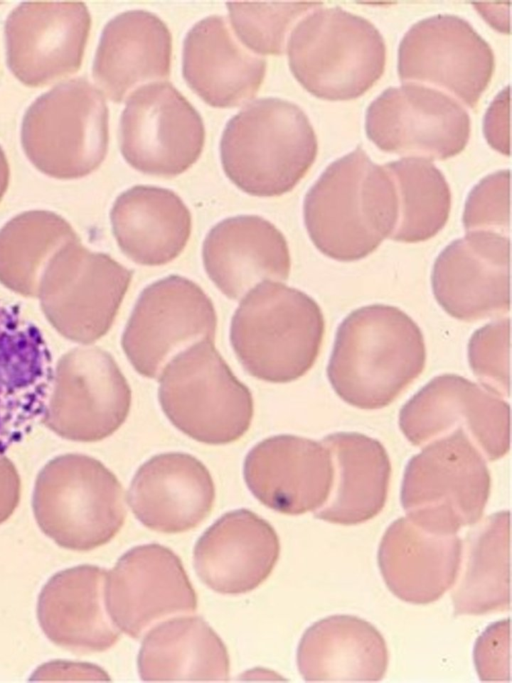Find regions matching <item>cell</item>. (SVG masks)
<instances>
[{
    "label": "cell",
    "mask_w": 512,
    "mask_h": 683,
    "mask_svg": "<svg viewBox=\"0 0 512 683\" xmlns=\"http://www.w3.org/2000/svg\"><path fill=\"white\" fill-rule=\"evenodd\" d=\"M423 334L397 307L373 304L351 312L338 327L328 379L346 403L366 410L392 403L423 372Z\"/></svg>",
    "instance_id": "6da1fadb"
},
{
    "label": "cell",
    "mask_w": 512,
    "mask_h": 683,
    "mask_svg": "<svg viewBox=\"0 0 512 683\" xmlns=\"http://www.w3.org/2000/svg\"><path fill=\"white\" fill-rule=\"evenodd\" d=\"M304 222L316 248L337 261L373 253L398 218L394 181L361 146L332 162L307 192Z\"/></svg>",
    "instance_id": "7a4b0ae2"
},
{
    "label": "cell",
    "mask_w": 512,
    "mask_h": 683,
    "mask_svg": "<svg viewBox=\"0 0 512 683\" xmlns=\"http://www.w3.org/2000/svg\"><path fill=\"white\" fill-rule=\"evenodd\" d=\"M324 333V316L314 299L267 280L251 289L235 311L230 341L251 376L287 383L312 368Z\"/></svg>",
    "instance_id": "3957f363"
},
{
    "label": "cell",
    "mask_w": 512,
    "mask_h": 683,
    "mask_svg": "<svg viewBox=\"0 0 512 683\" xmlns=\"http://www.w3.org/2000/svg\"><path fill=\"white\" fill-rule=\"evenodd\" d=\"M317 149L314 129L300 107L264 98L227 123L220 157L225 174L239 189L273 197L298 184L314 163Z\"/></svg>",
    "instance_id": "277c9868"
},
{
    "label": "cell",
    "mask_w": 512,
    "mask_h": 683,
    "mask_svg": "<svg viewBox=\"0 0 512 683\" xmlns=\"http://www.w3.org/2000/svg\"><path fill=\"white\" fill-rule=\"evenodd\" d=\"M287 52L297 81L330 101L360 97L382 76L385 42L367 19L340 7L319 8L292 30Z\"/></svg>",
    "instance_id": "5b68a950"
},
{
    "label": "cell",
    "mask_w": 512,
    "mask_h": 683,
    "mask_svg": "<svg viewBox=\"0 0 512 683\" xmlns=\"http://www.w3.org/2000/svg\"><path fill=\"white\" fill-rule=\"evenodd\" d=\"M32 507L43 533L75 551L108 543L127 513L117 477L99 460L77 453L55 457L41 469Z\"/></svg>",
    "instance_id": "8992f818"
},
{
    "label": "cell",
    "mask_w": 512,
    "mask_h": 683,
    "mask_svg": "<svg viewBox=\"0 0 512 683\" xmlns=\"http://www.w3.org/2000/svg\"><path fill=\"white\" fill-rule=\"evenodd\" d=\"M408 462L402 506L413 523L440 535L477 523L487 504L491 478L474 442L461 428L431 442Z\"/></svg>",
    "instance_id": "52a82bcc"
},
{
    "label": "cell",
    "mask_w": 512,
    "mask_h": 683,
    "mask_svg": "<svg viewBox=\"0 0 512 683\" xmlns=\"http://www.w3.org/2000/svg\"><path fill=\"white\" fill-rule=\"evenodd\" d=\"M158 398L169 421L190 438L222 445L241 438L253 417V398L213 341L177 354L159 377Z\"/></svg>",
    "instance_id": "ba28073f"
},
{
    "label": "cell",
    "mask_w": 512,
    "mask_h": 683,
    "mask_svg": "<svg viewBox=\"0 0 512 683\" xmlns=\"http://www.w3.org/2000/svg\"><path fill=\"white\" fill-rule=\"evenodd\" d=\"M21 143L30 162L58 179L84 177L104 160L108 108L102 92L85 79L63 82L27 109Z\"/></svg>",
    "instance_id": "9c48e42d"
},
{
    "label": "cell",
    "mask_w": 512,
    "mask_h": 683,
    "mask_svg": "<svg viewBox=\"0 0 512 683\" xmlns=\"http://www.w3.org/2000/svg\"><path fill=\"white\" fill-rule=\"evenodd\" d=\"M131 279V270L107 254L90 251L78 239L51 259L37 297L62 336L90 344L111 328Z\"/></svg>",
    "instance_id": "30bf717a"
},
{
    "label": "cell",
    "mask_w": 512,
    "mask_h": 683,
    "mask_svg": "<svg viewBox=\"0 0 512 683\" xmlns=\"http://www.w3.org/2000/svg\"><path fill=\"white\" fill-rule=\"evenodd\" d=\"M217 315L211 299L192 280L170 275L140 294L124 329L121 345L144 377L159 379L180 352L215 339Z\"/></svg>",
    "instance_id": "8fae6325"
},
{
    "label": "cell",
    "mask_w": 512,
    "mask_h": 683,
    "mask_svg": "<svg viewBox=\"0 0 512 683\" xmlns=\"http://www.w3.org/2000/svg\"><path fill=\"white\" fill-rule=\"evenodd\" d=\"M130 386L114 358L98 347H77L54 370L42 422L62 438L100 441L130 412Z\"/></svg>",
    "instance_id": "7c38bea8"
},
{
    "label": "cell",
    "mask_w": 512,
    "mask_h": 683,
    "mask_svg": "<svg viewBox=\"0 0 512 683\" xmlns=\"http://www.w3.org/2000/svg\"><path fill=\"white\" fill-rule=\"evenodd\" d=\"M204 140L200 115L170 83L143 85L128 98L120 120V148L136 170L179 175L197 161Z\"/></svg>",
    "instance_id": "4fadbf2b"
},
{
    "label": "cell",
    "mask_w": 512,
    "mask_h": 683,
    "mask_svg": "<svg viewBox=\"0 0 512 683\" xmlns=\"http://www.w3.org/2000/svg\"><path fill=\"white\" fill-rule=\"evenodd\" d=\"M365 131L384 152L445 160L465 148L471 122L452 97L410 83L387 88L372 101L365 114Z\"/></svg>",
    "instance_id": "5bb4252c"
},
{
    "label": "cell",
    "mask_w": 512,
    "mask_h": 683,
    "mask_svg": "<svg viewBox=\"0 0 512 683\" xmlns=\"http://www.w3.org/2000/svg\"><path fill=\"white\" fill-rule=\"evenodd\" d=\"M399 426L415 446L463 429L490 461L510 448V406L499 395L459 375L435 377L401 409Z\"/></svg>",
    "instance_id": "9a60e30c"
},
{
    "label": "cell",
    "mask_w": 512,
    "mask_h": 683,
    "mask_svg": "<svg viewBox=\"0 0 512 683\" xmlns=\"http://www.w3.org/2000/svg\"><path fill=\"white\" fill-rule=\"evenodd\" d=\"M490 45L463 18L438 14L416 22L398 49L402 81L433 84L474 108L492 78Z\"/></svg>",
    "instance_id": "2e32d148"
},
{
    "label": "cell",
    "mask_w": 512,
    "mask_h": 683,
    "mask_svg": "<svg viewBox=\"0 0 512 683\" xmlns=\"http://www.w3.org/2000/svg\"><path fill=\"white\" fill-rule=\"evenodd\" d=\"M107 611L118 629L141 638L160 620L197 609V595L180 558L159 544L133 547L107 573Z\"/></svg>",
    "instance_id": "e0dca14e"
},
{
    "label": "cell",
    "mask_w": 512,
    "mask_h": 683,
    "mask_svg": "<svg viewBox=\"0 0 512 683\" xmlns=\"http://www.w3.org/2000/svg\"><path fill=\"white\" fill-rule=\"evenodd\" d=\"M91 26L81 1H27L5 23L7 64L31 87L78 71Z\"/></svg>",
    "instance_id": "ac0fdd59"
},
{
    "label": "cell",
    "mask_w": 512,
    "mask_h": 683,
    "mask_svg": "<svg viewBox=\"0 0 512 683\" xmlns=\"http://www.w3.org/2000/svg\"><path fill=\"white\" fill-rule=\"evenodd\" d=\"M510 239L473 231L454 240L435 260L431 281L439 305L472 322L510 310Z\"/></svg>",
    "instance_id": "d6986e66"
},
{
    "label": "cell",
    "mask_w": 512,
    "mask_h": 683,
    "mask_svg": "<svg viewBox=\"0 0 512 683\" xmlns=\"http://www.w3.org/2000/svg\"><path fill=\"white\" fill-rule=\"evenodd\" d=\"M54 368L38 327L0 299V456L42 421Z\"/></svg>",
    "instance_id": "ffe728a7"
},
{
    "label": "cell",
    "mask_w": 512,
    "mask_h": 683,
    "mask_svg": "<svg viewBox=\"0 0 512 683\" xmlns=\"http://www.w3.org/2000/svg\"><path fill=\"white\" fill-rule=\"evenodd\" d=\"M243 474L251 493L266 507L300 515L325 504L333 486L334 465L323 443L276 435L248 452Z\"/></svg>",
    "instance_id": "44dd1931"
},
{
    "label": "cell",
    "mask_w": 512,
    "mask_h": 683,
    "mask_svg": "<svg viewBox=\"0 0 512 683\" xmlns=\"http://www.w3.org/2000/svg\"><path fill=\"white\" fill-rule=\"evenodd\" d=\"M129 505L147 528L181 533L201 524L212 511L215 486L209 470L182 452L155 455L135 473Z\"/></svg>",
    "instance_id": "7402d4cb"
},
{
    "label": "cell",
    "mask_w": 512,
    "mask_h": 683,
    "mask_svg": "<svg viewBox=\"0 0 512 683\" xmlns=\"http://www.w3.org/2000/svg\"><path fill=\"white\" fill-rule=\"evenodd\" d=\"M280 554L274 528L247 509L230 511L198 539L193 553L203 583L221 594H242L261 585Z\"/></svg>",
    "instance_id": "603a6c76"
},
{
    "label": "cell",
    "mask_w": 512,
    "mask_h": 683,
    "mask_svg": "<svg viewBox=\"0 0 512 683\" xmlns=\"http://www.w3.org/2000/svg\"><path fill=\"white\" fill-rule=\"evenodd\" d=\"M202 258L209 278L232 300H239L262 280H287L291 267L284 235L257 215L217 223L203 242Z\"/></svg>",
    "instance_id": "cb8c5ba5"
},
{
    "label": "cell",
    "mask_w": 512,
    "mask_h": 683,
    "mask_svg": "<svg viewBox=\"0 0 512 683\" xmlns=\"http://www.w3.org/2000/svg\"><path fill=\"white\" fill-rule=\"evenodd\" d=\"M107 571L93 565L69 568L53 575L38 598L37 617L56 645L78 653L112 647L120 631L105 602Z\"/></svg>",
    "instance_id": "d4e9b609"
},
{
    "label": "cell",
    "mask_w": 512,
    "mask_h": 683,
    "mask_svg": "<svg viewBox=\"0 0 512 683\" xmlns=\"http://www.w3.org/2000/svg\"><path fill=\"white\" fill-rule=\"evenodd\" d=\"M462 541L455 535L430 533L407 517L395 520L385 531L378 564L389 590L413 604L438 600L456 581L462 558Z\"/></svg>",
    "instance_id": "484cf974"
},
{
    "label": "cell",
    "mask_w": 512,
    "mask_h": 683,
    "mask_svg": "<svg viewBox=\"0 0 512 683\" xmlns=\"http://www.w3.org/2000/svg\"><path fill=\"white\" fill-rule=\"evenodd\" d=\"M266 63L239 45L221 16H209L187 33L183 76L190 88L214 107H234L255 96Z\"/></svg>",
    "instance_id": "4316f807"
},
{
    "label": "cell",
    "mask_w": 512,
    "mask_h": 683,
    "mask_svg": "<svg viewBox=\"0 0 512 683\" xmlns=\"http://www.w3.org/2000/svg\"><path fill=\"white\" fill-rule=\"evenodd\" d=\"M171 34L153 13L126 11L103 29L93 64V77L105 95L120 102L137 84L167 78Z\"/></svg>",
    "instance_id": "83f0119b"
},
{
    "label": "cell",
    "mask_w": 512,
    "mask_h": 683,
    "mask_svg": "<svg viewBox=\"0 0 512 683\" xmlns=\"http://www.w3.org/2000/svg\"><path fill=\"white\" fill-rule=\"evenodd\" d=\"M388 650L382 634L357 616L332 615L311 625L297 649V665L309 682H373L383 678Z\"/></svg>",
    "instance_id": "f1b7e54d"
},
{
    "label": "cell",
    "mask_w": 512,
    "mask_h": 683,
    "mask_svg": "<svg viewBox=\"0 0 512 683\" xmlns=\"http://www.w3.org/2000/svg\"><path fill=\"white\" fill-rule=\"evenodd\" d=\"M110 219L122 252L146 266L164 265L178 257L192 228L190 211L175 192L147 185L121 193Z\"/></svg>",
    "instance_id": "f546056e"
},
{
    "label": "cell",
    "mask_w": 512,
    "mask_h": 683,
    "mask_svg": "<svg viewBox=\"0 0 512 683\" xmlns=\"http://www.w3.org/2000/svg\"><path fill=\"white\" fill-rule=\"evenodd\" d=\"M322 443L329 449L334 481L316 518L341 525L366 522L383 509L389 489L391 464L384 446L356 432H338Z\"/></svg>",
    "instance_id": "4dcf8cb0"
},
{
    "label": "cell",
    "mask_w": 512,
    "mask_h": 683,
    "mask_svg": "<svg viewBox=\"0 0 512 683\" xmlns=\"http://www.w3.org/2000/svg\"><path fill=\"white\" fill-rule=\"evenodd\" d=\"M144 681H227L229 657L216 632L201 617H177L154 627L139 651Z\"/></svg>",
    "instance_id": "1f68e13d"
},
{
    "label": "cell",
    "mask_w": 512,
    "mask_h": 683,
    "mask_svg": "<svg viewBox=\"0 0 512 683\" xmlns=\"http://www.w3.org/2000/svg\"><path fill=\"white\" fill-rule=\"evenodd\" d=\"M456 585L454 614L483 615L510 609V513H494L468 531Z\"/></svg>",
    "instance_id": "d6a6232c"
},
{
    "label": "cell",
    "mask_w": 512,
    "mask_h": 683,
    "mask_svg": "<svg viewBox=\"0 0 512 683\" xmlns=\"http://www.w3.org/2000/svg\"><path fill=\"white\" fill-rule=\"evenodd\" d=\"M72 226L51 211L23 212L0 229V283L27 297H37L51 259L78 240Z\"/></svg>",
    "instance_id": "836d02e7"
},
{
    "label": "cell",
    "mask_w": 512,
    "mask_h": 683,
    "mask_svg": "<svg viewBox=\"0 0 512 683\" xmlns=\"http://www.w3.org/2000/svg\"><path fill=\"white\" fill-rule=\"evenodd\" d=\"M384 168L398 196V218L390 239L418 243L434 237L447 223L451 192L442 172L430 161L408 157Z\"/></svg>",
    "instance_id": "e575fe53"
},
{
    "label": "cell",
    "mask_w": 512,
    "mask_h": 683,
    "mask_svg": "<svg viewBox=\"0 0 512 683\" xmlns=\"http://www.w3.org/2000/svg\"><path fill=\"white\" fill-rule=\"evenodd\" d=\"M322 2H228L232 26L239 40L260 54H281L289 29Z\"/></svg>",
    "instance_id": "d590c367"
},
{
    "label": "cell",
    "mask_w": 512,
    "mask_h": 683,
    "mask_svg": "<svg viewBox=\"0 0 512 683\" xmlns=\"http://www.w3.org/2000/svg\"><path fill=\"white\" fill-rule=\"evenodd\" d=\"M510 319L478 329L468 344V359L482 385L500 397H509Z\"/></svg>",
    "instance_id": "8d00e7d4"
},
{
    "label": "cell",
    "mask_w": 512,
    "mask_h": 683,
    "mask_svg": "<svg viewBox=\"0 0 512 683\" xmlns=\"http://www.w3.org/2000/svg\"><path fill=\"white\" fill-rule=\"evenodd\" d=\"M463 225L468 232L490 231L509 236V170L487 175L474 186L465 203Z\"/></svg>",
    "instance_id": "74e56055"
},
{
    "label": "cell",
    "mask_w": 512,
    "mask_h": 683,
    "mask_svg": "<svg viewBox=\"0 0 512 683\" xmlns=\"http://www.w3.org/2000/svg\"><path fill=\"white\" fill-rule=\"evenodd\" d=\"M474 658L482 680H509V619L486 629L476 643Z\"/></svg>",
    "instance_id": "f35d334b"
},
{
    "label": "cell",
    "mask_w": 512,
    "mask_h": 683,
    "mask_svg": "<svg viewBox=\"0 0 512 683\" xmlns=\"http://www.w3.org/2000/svg\"><path fill=\"white\" fill-rule=\"evenodd\" d=\"M484 135L490 146L504 155L509 147V86L492 101L484 117Z\"/></svg>",
    "instance_id": "ab89813d"
},
{
    "label": "cell",
    "mask_w": 512,
    "mask_h": 683,
    "mask_svg": "<svg viewBox=\"0 0 512 683\" xmlns=\"http://www.w3.org/2000/svg\"><path fill=\"white\" fill-rule=\"evenodd\" d=\"M21 481L10 459L0 456V524L15 511L20 500Z\"/></svg>",
    "instance_id": "60d3db41"
},
{
    "label": "cell",
    "mask_w": 512,
    "mask_h": 683,
    "mask_svg": "<svg viewBox=\"0 0 512 683\" xmlns=\"http://www.w3.org/2000/svg\"><path fill=\"white\" fill-rule=\"evenodd\" d=\"M9 184V164L3 149L0 146V201L4 196Z\"/></svg>",
    "instance_id": "b9f144b4"
}]
</instances>
